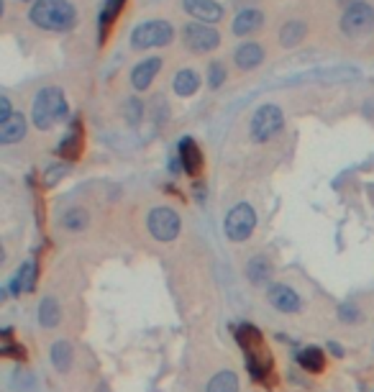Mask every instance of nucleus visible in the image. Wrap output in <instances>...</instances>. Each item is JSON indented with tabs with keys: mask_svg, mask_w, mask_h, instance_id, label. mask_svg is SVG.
Segmentation results:
<instances>
[{
	"mask_svg": "<svg viewBox=\"0 0 374 392\" xmlns=\"http://www.w3.org/2000/svg\"><path fill=\"white\" fill-rule=\"evenodd\" d=\"M28 18L44 31H69L77 23V11L69 0H34Z\"/></svg>",
	"mask_w": 374,
	"mask_h": 392,
	"instance_id": "nucleus-1",
	"label": "nucleus"
},
{
	"mask_svg": "<svg viewBox=\"0 0 374 392\" xmlns=\"http://www.w3.org/2000/svg\"><path fill=\"white\" fill-rule=\"evenodd\" d=\"M69 113L67 98L62 88H44L36 93L34 98V108H31V121L36 129L49 131L54 129L60 121H64Z\"/></svg>",
	"mask_w": 374,
	"mask_h": 392,
	"instance_id": "nucleus-2",
	"label": "nucleus"
},
{
	"mask_svg": "<svg viewBox=\"0 0 374 392\" xmlns=\"http://www.w3.org/2000/svg\"><path fill=\"white\" fill-rule=\"evenodd\" d=\"M172 39H174L172 23H169V21H162V18L144 21V23H139V26L131 31V47H134L136 52L167 47Z\"/></svg>",
	"mask_w": 374,
	"mask_h": 392,
	"instance_id": "nucleus-3",
	"label": "nucleus"
},
{
	"mask_svg": "<svg viewBox=\"0 0 374 392\" xmlns=\"http://www.w3.org/2000/svg\"><path fill=\"white\" fill-rule=\"evenodd\" d=\"M282 129H285V113L274 103H267V105L256 108V113L249 121V136L256 144H264L269 139H274Z\"/></svg>",
	"mask_w": 374,
	"mask_h": 392,
	"instance_id": "nucleus-4",
	"label": "nucleus"
},
{
	"mask_svg": "<svg viewBox=\"0 0 374 392\" xmlns=\"http://www.w3.org/2000/svg\"><path fill=\"white\" fill-rule=\"evenodd\" d=\"M147 229H149V234L157 238V241H162V243L174 241L182 231L180 213H177L174 208H169V205H157V208L149 210Z\"/></svg>",
	"mask_w": 374,
	"mask_h": 392,
	"instance_id": "nucleus-5",
	"label": "nucleus"
},
{
	"mask_svg": "<svg viewBox=\"0 0 374 392\" xmlns=\"http://www.w3.org/2000/svg\"><path fill=\"white\" fill-rule=\"evenodd\" d=\"M341 31H344V36H351V39H359V36L372 34L374 31V8L369 6L367 0H356V3L344 8V16H341Z\"/></svg>",
	"mask_w": 374,
	"mask_h": 392,
	"instance_id": "nucleus-6",
	"label": "nucleus"
},
{
	"mask_svg": "<svg viewBox=\"0 0 374 392\" xmlns=\"http://www.w3.org/2000/svg\"><path fill=\"white\" fill-rule=\"evenodd\" d=\"M256 229V213L249 203H239L228 210L226 221H223V231H226V238L234 243L246 241Z\"/></svg>",
	"mask_w": 374,
	"mask_h": 392,
	"instance_id": "nucleus-7",
	"label": "nucleus"
},
{
	"mask_svg": "<svg viewBox=\"0 0 374 392\" xmlns=\"http://www.w3.org/2000/svg\"><path fill=\"white\" fill-rule=\"evenodd\" d=\"M182 44H185L190 52H195V54H208V52L218 49L221 34H218L213 26L195 21V23H187V26L182 28Z\"/></svg>",
	"mask_w": 374,
	"mask_h": 392,
	"instance_id": "nucleus-8",
	"label": "nucleus"
},
{
	"mask_svg": "<svg viewBox=\"0 0 374 392\" xmlns=\"http://www.w3.org/2000/svg\"><path fill=\"white\" fill-rule=\"evenodd\" d=\"M182 8L187 16H193L195 21L208 23V26L223 18V6L215 0H182Z\"/></svg>",
	"mask_w": 374,
	"mask_h": 392,
	"instance_id": "nucleus-9",
	"label": "nucleus"
},
{
	"mask_svg": "<svg viewBox=\"0 0 374 392\" xmlns=\"http://www.w3.org/2000/svg\"><path fill=\"white\" fill-rule=\"evenodd\" d=\"M267 300L272 303L274 311H280V313H298L302 308L300 295H298L290 284H272L267 292Z\"/></svg>",
	"mask_w": 374,
	"mask_h": 392,
	"instance_id": "nucleus-10",
	"label": "nucleus"
},
{
	"mask_svg": "<svg viewBox=\"0 0 374 392\" xmlns=\"http://www.w3.org/2000/svg\"><path fill=\"white\" fill-rule=\"evenodd\" d=\"M82 146H85V131H82V123L72 121L69 131L64 134L60 146H57V154H60L62 159H67V162H74V159H80Z\"/></svg>",
	"mask_w": 374,
	"mask_h": 392,
	"instance_id": "nucleus-11",
	"label": "nucleus"
},
{
	"mask_svg": "<svg viewBox=\"0 0 374 392\" xmlns=\"http://www.w3.org/2000/svg\"><path fill=\"white\" fill-rule=\"evenodd\" d=\"M164 62L159 57H147V59H141L134 69H131V85L134 90H149L152 88L154 77L159 75V69Z\"/></svg>",
	"mask_w": 374,
	"mask_h": 392,
	"instance_id": "nucleus-12",
	"label": "nucleus"
},
{
	"mask_svg": "<svg viewBox=\"0 0 374 392\" xmlns=\"http://www.w3.org/2000/svg\"><path fill=\"white\" fill-rule=\"evenodd\" d=\"M203 151H200V146L195 144V139L193 136H185L180 142V164H182V169H185L187 175L190 177H198L203 172Z\"/></svg>",
	"mask_w": 374,
	"mask_h": 392,
	"instance_id": "nucleus-13",
	"label": "nucleus"
},
{
	"mask_svg": "<svg viewBox=\"0 0 374 392\" xmlns=\"http://www.w3.org/2000/svg\"><path fill=\"white\" fill-rule=\"evenodd\" d=\"M264 26V13H261L259 8H244L239 11V16L234 18V34L236 36H251L256 34L259 28Z\"/></svg>",
	"mask_w": 374,
	"mask_h": 392,
	"instance_id": "nucleus-14",
	"label": "nucleus"
},
{
	"mask_svg": "<svg viewBox=\"0 0 374 392\" xmlns=\"http://www.w3.org/2000/svg\"><path fill=\"white\" fill-rule=\"evenodd\" d=\"M234 62L239 69H254L259 67L261 62H264V49H261V44H256V41H246V44H241L239 49H236L234 54Z\"/></svg>",
	"mask_w": 374,
	"mask_h": 392,
	"instance_id": "nucleus-15",
	"label": "nucleus"
},
{
	"mask_svg": "<svg viewBox=\"0 0 374 392\" xmlns=\"http://www.w3.org/2000/svg\"><path fill=\"white\" fill-rule=\"evenodd\" d=\"M36 277H39V267L34 259H28L26 264H21V270L16 272V277L11 279V292L21 295V292H31L36 287Z\"/></svg>",
	"mask_w": 374,
	"mask_h": 392,
	"instance_id": "nucleus-16",
	"label": "nucleus"
},
{
	"mask_svg": "<svg viewBox=\"0 0 374 392\" xmlns=\"http://www.w3.org/2000/svg\"><path fill=\"white\" fill-rule=\"evenodd\" d=\"M26 115L23 113H13L6 123H0V144H18L23 136H26Z\"/></svg>",
	"mask_w": 374,
	"mask_h": 392,
	"instance_id": "nucleus-17",
	"label": "nucleus"
},
{
	"mask_svg": "<svg viewBox=\"0 0 374 392\" xmlns=\"http://www.w3.org/2000/svg\"><path fill=\"white\" fill-rule=\"evenodd\" d=\"M123 6H126V0H106V3H103L101 18H98V26H101V41L108 39L113 23L118 21V16L123 13Z\"/></svg>",
	"mask_w": 374,
	"mask_h": 392,
	"instance_id": "nucleus-18",
	"label": "nucleus"
},
{
	"mask_svg": "<svg viewBox=\"0 0 374 392\" xmlns=\"http://www.w3.org/2000/svg\"><path fill=\"white\" fill-rule=\"evenodd\" d=\"M246 279L251 284H267L269 279H272V264H269L267 257H261V254H256V257H251L246 262Z\"/></svg>",
	"mask_w": 374,
	"mask_h": 392,
	"instance_id": "nucleus-19",
	"label": "nucleus"
},
{
	"mask_svg": "<svg viewBox=\"0 0 374 392\" xmlns=\"http://www.w3.org/2000/svg\"><path fill=\"white\" fill-rule=\"evenodd\" d=\"M172 88L180 98H190V95H195L200 90V75H198L195 69H180V72L174 75Z\"/></svg>",
	"mask_w": 374,
	"mask_h": 392,
	"instance_id": "nucleus-20",
	"label": "nucleus"
},
{
	"mask_svg": "<svg viewBox=\"0 0 374 392\" xmlns=\"http://www.w3.org/2000/svg\"><path fill=\"white\" fill-rule=\"evenodd\" d=\"M236 341H239V346L244 349V354H254L261 349V331L256 325L244 323L236 328Z\"/></svg>",
	"mask_w": 374,
	"mask_h": 392,
	"instance_id": "nucleus-21",
	"label": "nucleus"
},
{
	"mask_svg": "<svg viewBox=\"0 0 374 392\" xmlns=\"http://www.w3.org/2000/svg\"><path fill=\"white\" fill-rule=\"evenodd\" d=\"M307 36V26L302 23V21H288L285 26H282L280 31V44L282 47H298L302 39Z\"/></svg>",
	"mask_w": 374,
	"mask_h": 392,
	"instance_id": "nucleus-22",
	"label": "nucleus"
},
{
	"mask_svg": "<svg viewBox=\"0 0 374 392\" xmlns=\"http://www.w3.org/2000/svg\"><path fill=\"white\" fill-rule=\"evenodd\" d=\"M72 359H74V352H72V344L69 341H54L52 344V364L60 369V372H69V367H72Z\"/></svg>",
	"mask_w": 374,
	"mask_h": 392,
	"instance_id": "nucleus-23",
	"label": "nucleus"
},
{
	"mask_svg": "<svg viewBox=\"0 0 374 392\" xmlns=\"http://www.w3.org/2000/svg\"><path fill=\"white\" fill-rule=\"evenodd\" d=\"M62 321V308L54 298H44L39 303V323L44 328H57Z\"/></svg>",
	"mask_w": 374,
	"mask_h": 392,
	"instance_id": "nucleus-24",
	"label": "nucleus"
},
{
	"mask_svg": "<svg viewBox=\"0 0 374 392\" xmlns=\"http://www.w3.org/2000/svg\"><path fill=\"white\" fill-rule=\"evenodd\" d=\"M298 362H300L302 369L307 372H323V367H326V354L318 349V346H307L298 354Z\"/></svg>",
	"mask_w": 374,
	"mask_h": 392,
	"instance_id": "nucleus-25",
	"label": "nucleus"
},
{
	"mask_svg": "<svg viewBox=\"0 0 374 392\" xmlns=\"http://www.w3.org/2000/svg\"><path fill=\"white\" fill-rule=\"evenodd\" d=\"M205 392H239V377L231 369H223V372L210 377Z\"/></svg>",
	"mask_w": 374,
	"mask_h": 392,
	"instance_id": "nucleus-26",
	"label": "nucleus"
},
{
	"mask_svg": "<svg viewBox=\"0 0 374 392\" xmlns=\"http://www.w3.org/2000/svg\"><path fill=\"white\" fill-rule=\"evenodd\" d=\"M62 226L67 231H85L90 226V213L85 208H69L64 210V216H62Z\"/></svg>",
	"mask_w": 374,
	"mask_h": 392,
	"instance_id": "nucleus-27",
	"label": "nucleus"
},
{
	"mask_svg": "<svg viewBox=\"0 0 374 392\" xmlns=\"http://www.w3.org/2000/svg\"><path fill=\"white\" fill-rule=\"evenodd\" d=\"M226 77H228L226 64L223 62H210V67H208V85L213 90H218L226 82Z\"/></svg>",
	"mask_w": 374,
	"mask_h": 392,
	"instance_id": "nucleus-28",
	"label": "nucleus"
},
{
	"mask_svg": "<svg viewBox=\"0 0 374 392\" xmlns=\"http://www.w3.org/2000/svg\"><path fill=\"white\" fill-rule=\"evenodd\" d=\"M126 121L128 123H136L141 118V113H144V105H141V100L139 98H131V100L126 103Z\"/></svg>",
	"mask_w": 374,
	"mask_h": 392,
	"instance_id": "nucleus-29",
	"label": "nucleus"
},
{
	"mask_svg": "<svg viewBox=\"0 0 374 392\" xmlns=\"http://www.w3.org/2000/svg\"><path fill=\"white\" fill-rule=\"evenodd\" d=\"M339 316L344 318V321H359V311H356L354 305H341Z\"/></svg>",
	"mask_w": 374,
	"mask_h": 392,
	"instance_id": "nucleus-30",
	"label": "nucleus"
},
{
	"mask_svg": "<svg viewBox=\"0 0 374 392\" xmlns=\"http://www.w3.org/2000/svg\"><path fill=\"white\" fill-rule=\"evenodd\" d=\"M11 115H13V110H11V100H8V98H0V123H6Z\"/></svg>",
	"mask_w": 374,
	"mask_h": 392,
	"instance_id": "nucleus-31",
	"label": "nucleus"
}]
</instances>
